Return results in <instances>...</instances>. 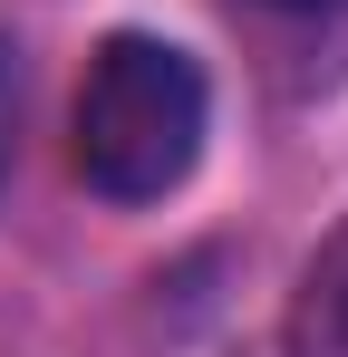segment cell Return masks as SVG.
Returning a JSON list of instances; mask_svg holds the SVG:
<instances>
[{
    "label": "cell",
    "instance_id": "3957f363",
    "mask_svg": "<svg viewBox=\"0 0 348 357\" xmlns=\"http://www.w3.org/2000/svg\"><path fill=\"white\" fill-rule=\"evenodd\" d=\"M10 126H20V39H0V174H10Z\"/></svg>",
    "mask_w": 348,
    "mask_h": 357
},
{
    "label": "cell",
    "instance_id": "6da1fadb",
    "mask_svg": "<svg viewBox=\"0 0 348 357\" xmlns=\"http://www.w3.org/2000/svg\"><path fill=\"white\" fill-rule=\"evenodd\" d=\"M213 135V77L194 49H174L155 29H107L97 59L78 77L68 107V165L97 203H165L184 193V174L203 165Z\"/></svg>",
    "mask_w": 348,
    "mask_h": 357
},
{
    "label": "cell",
    "instance_id": "7a4b0ae2",
    "mask_svg": "<svg viewBox=\"0 0 348 357\" xmlns=\"http://www.w3.org/2000/svg\"><path fill=\"white\" fill-rule=\"evenodd\" d=\"M281 348L290 357H348V222H329L319 251L300 261L290 309H281Z\"/></svg>",
    "mask_w": 348,
    "mask_h": 357
},
{
    "label": "cell",
    "instance_id": "277c9868",
    "mask_svg": "<svg viewBox=\"0 0 348 357\" xmlns=\"http://www.w3.org/2000/svg\"><path fill=\"white\" fill-rule=\"evenodd\" d=\"M242 10H271V20H329V10H348V0H242Z\"/></svg>",
    "mask_w": 348,
    "mask_h": 357
}]
</instances>
